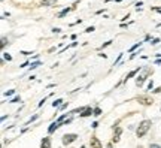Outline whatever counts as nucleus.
<instances>
[{"mask_svg": "<svg viewBox=\"0 0 161 148\" xmlns=\"http://www.w3.org/2000/svg\"><path fill=\"white\" fill-rule=\"evenodd\" d=\"M151 126H152V121H151V120H143V121L139 124L137 130H136V135H137V138H143V136L146 135V132L151 129Z\"/></svg>", "mask_w": 161, "mask_h": 148, "instance_id": "obj_1", "label": "nucleus"}, {"mask_svg": "<svg viewBox=\"0 0 161 148\" xmlns=\"http://www.w3.org/2000/svg\"><path fill=\"white\" fill-rule=\"evenodd\" d=\"M76 138H78L76 133H67V135L63 136V144H64V145H69V144H72L73 141H76Z\"/></svg>", "mask_w": 161, "mask_h": 148, "instance_id": "obj_2", "label": "nucleus"}, {"mask_svg": "<svg viewBox=\"0 0 161 148\" xmlns=\"http://www.w3.org/2000/svg\"><path fill=\"white\" fill-rule=\"evenodd\" d=\"M137 100H139V103H142V105H152V103H154L152 97H149V96H139Z\"/></svg>", "mask_w": 161, "mask_h": 148, "instance_id": "obj_3", "label": "nucleus"}, {"mask_svg": "<svg viewBox=\"0 0 161 148\" xmlns=\"http://www.w3.org/2000/svg\"><path fill=\"white\" fill-rule=\"evenodd\" d=\"M90 145H91V148H101V144H100V141L97 139L96 136H91V139H90Z\"/></svg>", "mask_w": 161, "mask_h": 148, "instance_id": "obj_4", "label": "nucleus"}, {"mask_svg": "<svg viewBox=\"0 0 161 148\" xmlns=\"http://www.w3.org/2000/svg\"><path fill=\"white\" fill-rule=\"evenodd\" d=\"M121 133H122V129L121 127H116L115 129V132H113V142H118L119 141V136H121Z\"/></svg>", "mask_w": 161, "mask_h": 148, "instance_id": "obj_5", "label": "nucleus"}, {"mask_svg": "<svg viewBox=\"0 0 161 148\" xmlns=\"http://www.w3.org/2000/svg\"><path fill=\"white\" fill-rule=\"evenodd\" d=\"M40 148H51V139L49 138H43L40 142Z\"/></svg>", "mask_w": 161, "mask_h": 148, "instance_id": "obj_6", "label": "nucleus"}, {"mask_svg": "<svg viewBox=\"0 0 161 148\" xmlns=\"http://www.w3.org/2000/svg\"><path fill=\"white\" fill-rule=\"evenodd\" d=\"M60 126H61V124H60V123H57V121H55V123H52V124L48 127V133H54V132L57 130Z\"/></svg>", "mask_w": 161, "mask_h": 148, "instance_id": "obj_7", "label": "nucleus"}, {"mask_svg": "<svg viewBox=\"0 0 161 148\" xmlns=\"http://www.w3.org/2000/svg\"><path fill=\"white\" fill-rule=\"evenodd\" d=\"M145 79H146L145 75L137 76V78H136V85H137V87H142V85H143V82H145Z\"/></svg>", "mask_w": 161, "mask_h": 148, "instance_id": "obj_8", "label": "nucleus"}, {"mask_svg": "<svg viewBox=\"0 0 161 148\" xmlns=\"http://www.w3.org/2000/svg\"><path fill=\"white\" fill-rule=\"evenodd\" d=\"M90 115H94V109H91V108H85V111L80 114V117H90Z\"/></svg>", "mask_w": 161, "mask_h": 148, "instance_id": "obj_9", "label": "nucleus"}, {"mask_svg": "<svg viewBox=\"0 0 161 148\" xmlns=\"http://www.w3.org/2000/svg\"><path fill=\"white\" fill-rule=\"evenodd\" d=\"M137 72H139V67H137V69H134V70H131V72L128 73V75L125 76V81H127V79H130V78H133V76H134V75H136Z\"/></svg>", "mask_w": 161, "mask_h": 148, "instance_id": "obj_10", "label": "nucleus"}, {"mask_svg": "<svg viewBox=\"0 0 161 148\" xmlns=\"http://www.w3.org/2000/svg\"><path fill=\"white\" fill-rule=\"evenodd\" d=\"M57 0H43L42 2V6H49V5H54Z\"/></svg>", "mask_w": 161, "mask_h": 148, "instance_id": "obj_11", "label": "nucleus"}, {"mask_svg": "<svg viewBox=\"0 0 161 148\" xmlns=\"http://www.w3.org/2000/svg\"><path fill=\"white\" fill-rule=\"evenodd\" d=\"M69 11H70V8H66V9H63V11H61V12L58 14V18H63V16H64L67 12H69Z\"/></svg>", "mask_w": 161, "mask_h": 148, "instance_id": "obj_12", "label": "nucleus"}, {"mask_svg": "<svg viewBox=\"0 0 161 148\" xmlns=\"http://www.w3.org/2000/svg\"><path fill=\"white\" fill-rule=\"evenodd\" d=\"M61 102H63L61 99H57L55 102H52V106H54V108H57V106H60V105H61Z\"/></svg>", "mask_w": 161, "mask_h": 148, "instance_id": "obj_13", "label": "nucleus"}, {"mask_svg": "<svg viewBox=\"0 0 161 148\" xmlns=\"http://www.w3.org/2000/svg\"><path fill=\"white\" fill-rule=\"evenodd\" d=\"M6 44H9V42H8V39H6V37H3V39H2V48H5V47H6Z\"/></svg>", "mask_w": 161, "mask_h": 148, "instance_id": "obj_14", "label": "nucleus"}, {"mask_svg": "<svg viewBox=\"0 0 161 148\" xmlns=\"http://www.w3.org/2000/svg\"><path fill=\"white\" fill-rule=\"evenodd\" d=\"M100 114H101V109H100V108H96V109H94V115L97 117V115H100Z\"/></svg>", "mask_w": 161, "mask_h": 148, "instance_id": "obj_15", "label": "nucleus"}, {"mask_svg": "<svg viewBox=\"0 0 161 148\" xmlns=\"http://www.w3.org/2000/svg\"><path fill=\"white\" fill-rule=\"evenodd\" d=\"M19 100H21V99H19V96H15V97L11 100V103H15V102H19Z\"/></svg>", "mask_w": 161, "mask_h": 148, "instance_id": "obj_16", "label": "nucleus"}, {"mask_svg": "<svg viewBox=\"0 0 161 148\" xmlns=\"http://www.w3.org/2000/svg\"><path fill=\"white\" fill-rule=\"evenodd\" d=\"M37 66H40V61H36V63H32V69H36Z\"/></svg>", "mask_w": 161, "mask_h": 148, "instance_id": "obj_17", "label": "nucleus"}, {"mask_svg": "<svg viewBox=\"0 0 161 148\" xmlns=\"http://www.w3.org/2000/svg\"><path fill=\"white\" fill-rule=\"evenodd\" d=\"M140 45H142V42H139V44H136L134 47H131V49H130V51H134V49L137 48V47H140Z\"/></svg>", "mask_w": 161, "mask_h": 148, "instance_id": "obj_18", "label": "nucleus"}, {"mask_svg": "<svg viewBox=\"0 0 161 148\" xmlns=\"http://www.w3.org/2000/svg\"><path fill=\"white\" fill-rule=\"evenodd\" d=\"M15 93V90H9V91H6V96H12Z\"/></svg>", "mask_w": 161, "mask_h": 148, "instance_id": "obj_19", "label": "nucleus"}, {"mask_svg": "<svg viewBox=\"0 0 161 148\" xmlns=\"http://www.w3.org/2000/svg\"><path fill=\"white\" fill-rule=\"evenodd\" d=\"M85 32H87V33H91V32H94V27H93V26H91V27H88V29H87V30H85Z\"/></svg>", "mask_w": 161, "mask_h": 148, "instance_id": "obj_20", "label": "nucleus"}, {"mask_svg": "<svg viewBox=\"0 0 161 148\" xmlns=\"http://www.w3.org/2000/svg\"><path fill=\"white\" fill-rule=\"evenodd\" d=\"M5 58H6V60H8V61H11V60H12V57H11V55H9V54H5Z\"/></svg>", "mask_w": 161, "mask_h": 148, "instance_id": "obj_21", "label": "nucleus"}, {"mask_svg": "<svg viewBox=\"0 0 161 148\" xmlns=\"http://www.w3.org/2000/svg\"><path fill=\"white\" fill-rule=\"evenodd\" d=\"M152 87H154V82L149 81V84H148V88H149V90H152Z\"/></svg>", "mask_w": 161, "mask_h": 148, "instance_id": "obj_22", "label": "nucleus"}, {"mask_svg": "<svg viewBox=\"0 0 161 148\" xmlns=\"http://www.w3.org/2000/svg\"><path fill=\"white\" fill-rule=\"evenodd\" d=\"M149 148H161V147L158 145V144H151V147Z\"/></svg>", "mask_w": 161, "mask_h": 148, "instance_id": "obj_23", "label": "nucleus"}, {"mask_svg": "<svg viewBox=\"0 0 161 148\" xmlns=\"http://www.w3.org/2000/svg\"><path fill=\"white\" fill-rule=\"evenodd\" d=\"M37 117H39V115H33L32 118H30V120H29V123H32V121H34V120H36V118H37Z\"/></svg>", "mask_w": 161, "mask_h": 148, "instance_id": "obj_24", "label": "nucleus"}, {"mask_svg": "<svg viewBox=\"0 0 161 148\" xmlns=\"http://www.w3.org/2000/svg\"><path fill=\"white\" fill-rule=\"evenodd\" d=\"M158 42H160V39H158V37H157V39H154V40H152V45H157V44H158Z\"/></svg>", "mask_w": 161, "mask_h": 148, "instance_id": "obj_25", "label": "nucleus"}, {"mask_svg": "<svg viewBox=\"0 0 161 148\" xmlns=\"http://www.w3.org/2000/svg\"><path fill=\"white\" fill-rule=\"evenodd\" d=\"M22 55H29V54H33V52H29V51H21Z\"/></svg>", "mask_w": 161, "mask_h": 148, "instance_id": "obj_26", "label": "nucleus"}, {"mask_svg": "<svg viewBox=\"0 0 161 148\" xmlns=\"http://www.w3.org/2000/svg\"><path fill=\"white\" fill-rule=\"evenodd\" d=\"M154 93H161V87H157V88L154 90Z\"/></svg>", "mask_w": 161, "mask_h": 148, "instance_id": "obj_27", "label": "nucleus"}, {"mask_svg": "<svg viewBox=\"0 0 161 148\" xmlns=\"http://www.w3.org/2000/svg\"><path fill=\"white\" fill-rule=\"evenodd\" d=\"M52 32H54V33H60V32H61V29H54Z\"/></svg>", "mask_w": 161, "mask_h": 148, "instance_id": "obj_28", "label": "nucleus"}, {"mask_svg": "<svg viewBox=\"0 0 161 148\" xmlns=\"http://www.w3.org/2000/svg\"><path fill=\"white\" fill-rule=\"evenodd\" d=\"M106 148H113V147H112V144H108V147Z\"/></svg>", "mask_w": 161, "mask_h": 148, "instance_id": "obj_29", "label": "nucleus"}]
</instances>
